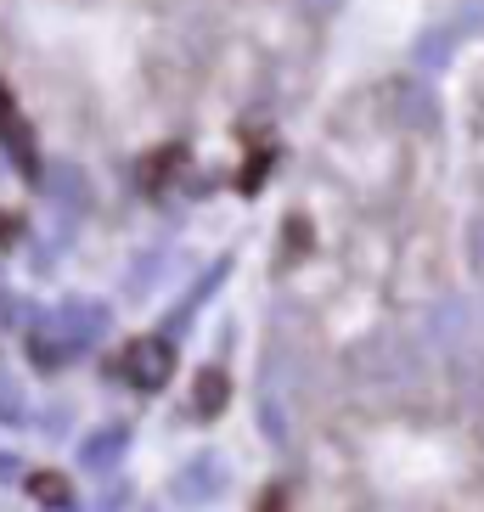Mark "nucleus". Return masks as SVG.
Instances as JSON below:
<instances>
[{"mask_svg": "<svg viewBox=\"0 0 484 512\" xmlns=\"http://www.w3.org/2000/svg\"><path fill=\"white\" fill-rule=\"evenodd\" d=\"M40 186H46V197H51V203H62L68 214L91 203V181H85V169H79V164H68V158L46 164V181H40Z\"/></svg>", "mask_w": 484, "mask_h": 512, "instance_id": "obj_6", "label": "nucleus"}, {"mask_svg": "<svg viewBox=\"0 0 484 512\" xmlns=\"http://www.w3.org/2000/svg\"><path fill=\"white\" fill-rule=\"evenodd\" d=\"M124 451H130V428H124V422H107V428L79 439V462L91 467V473H107Z\"/></svg>", "mask_w": 484, "mask_h": 512, "instance_id": "obj_7", "label": "nucleus"}, {"mask_svg": "<svg viewBox=\"0 0 484 512\" xmlns=\"http://www.w3.org/2000/svg\"><path fill=\"white\" fill-rule=\"evenodd\" d=\"M181 164H186V147H181V141H164L152 158H141V186H147V192H158V186H164V175H169V169H181Z\"/></svg>", "mask_w": 484, "mask_h": 512, "instance_id": "obj_11", "label": "nucleus"}, {"mask_svg": "<svg viewBox=\"0 0 484 512\" xmlns=\"http://www.w3.org/2000/svg\"><path fill=\"white\" fill-rule=\"evenodd\" d=\"M220 490H226V462L214 451H197L192 462L169 479V496L181 501V507H203V501H220Z\"/></svg>", "mask_w": 484, "mask_h": 512, "instance_id": "obj_5", "label": "nucleus"}, {"mask_svg": "<svg viewBox=\"0 0 484 512\" xmlns=\"http://www.w3.org/2000/svg\"><path fill=\"white\" fill-rule=\"evenodd\" d=\"M254 512H288V490H282V484H271V490L259 496V507H254Z\"/></svg>", "mask_w": 484, "mask_h": 512, "instance_id": "obj_19", "label": "nucleus"}, {"mask_svg": "<svg viewBox=\"0 0 484 512\" xmlns=\"http://www.w3.org/2000/svg\"><path fill=\"white\" fill-rule=\"evenodd\" d=\"M17 231H23V220H17V214H0V248H12Z\"/></svg>", "mask_w": 484, "mask_h": 512, "instance_id": "obj_21", "label": "nucleus"}, {"mask_svg": "<svg viewBox=\"0 0 484 512\" xmlns=\"http://www.w3.org/2000/svg\"><path fill=\"white\" fill-rule=\"evenodd\" d=\"M23 417H29V394H23V383L0 366V422H23Z\"/></svg>", "mask_w": 484, "mask_h": 512, "instance_id": "obj_14", "label": "nucleus"}, {"mask_svg": "<svg viewBox=\"0 0 484 512\" xmlns=\"http://www.w3.org/2000/svg\"><path fill=\"white\" fill-rule=\"evenodd\" d=\"M310 248H316V226H310L304 214H288V220H282V259H276V265L288 271V265H299Z\"/></svg>", "mask_w": 484, "mask_h": 512, "instance_id": "obj_10", "label": "nucleus"}, {"mask_svg": "<svg viewBox=\"0 0 484 512\" xmlns=\"http://www.w3.org/2000/svg\"><path fill=\"white\" fill-rule=\"evenodd\" d=\"M451 46H456V34H451V29L423 34V40H417V62H423V68H439V62H451Z\"/></svg>", "mask_w": 484, "mask_h": 512, "instance_id": "obj_15", "label": "nucleus"}, {"mask_svg": "<svg viewBox=\"0 0 484 512\" xmlns=\"http://www.w3.org/2000/svg\"><path fill=\"white\" fill-rule=\"evenodd\" d=\"M0 479H17V456L12 451H0Z\"/></svg>", "mask_w": 484, "mask_h": 512, "instance_id": "obj_22", "label": "nucleus"}, {"mask_svg": "<svg viewBox=\"0 0 484 512\" xmlns=\"http://www.w3.org/2000/svg\"><path fill=\"white\" fill-rule=\"evenodd\" d=\"M46 321L57 327L62 344L79 355V349H91V344H102V338H107V327H113V310H107L102 299H68L57 316H46Z\"/></svg>", "mask_w": 484, "mask_h": 512, "instance_id": "obj_4", "label": "nucleus"}, {"mask_svg": "<svg viewBox=\"0 0 484 512\" xmlns=\"http://www.w3.org/2000/svg\"><path fill=\"white\" fill-rule=\"evenodd\" d=\"M0 147H6V158H12V169L23 175V181H46V164H40V147H34V130H29V119L17 113V102H12V91L0 85Z\"/></svg>", "mask_w": 484, "mask_h": 512, "instance_id": "obj_3", "label": "nucleus"}, {"mask_svg": "<svg viewBox=\"0 0 484 512\" xmlns=\"http://www.w3.org/2000/svg\"><path fill=\"white\" fill-rule=\"evenodd\" d=\"M338 6H344V0H299V12H304V17H316V23L338 17Z\"/></svg>", "mask_w": 484, "mask_h": 512, "instance_id": "obj_18", "label": "nucleus"}, {"mask_svg": "<svg viewBox=\"0 0 484 512\" xmlns=\"http://www.w3.org/2000/svg\"><path fill=\"white\" fill-rule=\"evenodd\" d=\"M226 400H231L226 366H203V372H197V383H192V417L197 422H214L220 411H226Z\"/></svg>", "mask_w": 484, "mask_h": 512, "instance_id": "obj_8", "label": "nucleus"}, {"mask_svg": "<svg viewBox=\"0 0 484 512\" xmlns=\"http://www.w3.org/2000/svg\"><path fill=\"white\" fill-rule=\"evenodd\" d=\"M259 428L271 434V445H288V417H282V400L276 394H259Z\"/></svg>", "mask_w": 484, "mask_h": 512, "instance_id": "obj_16", "label": "nucleus"}, {"mask_svg": "<svg viewBox=\"0 0 484 512\" xmlns=\"http://www.w3.org/2000/svg\"><path fill=\"white\" fill-rule=\"evenodd\" d=\"M124 377H130V389L141 394H158L175 377V344H169L164 332H147V338H130V349L119 355Z\"/></svg>", "mask_w": 484, "mask_h": 512, "instance_id": "obj_1", "label": "nucleus"}, {"mask_svg": "<svg viewBox=\"0 0 484 512\" xmlns=\"http://www.w3.org/2000/svg\"><path fill=\"white\" fill-rule=\"evenodd\" d=\"M271 164H276V147H271V141H248V164L237 169V192L254 197V192H259V181L271 175Z\"/></svg>", "mask_w": 484, "mask_h": 512, "instance_id": "obj_12", "label": "nucleus"}, {"mask_svg": "<svg viewBox=\"0 0 484 512\" xmlns=\"http://www.w3.org/2000/svg\"><path fill=\"white\" fill-rule=\"evenodd\" d=\"M226 271H231V259H220V265H209V271H203V282H197L192 293H186V299H181V310H169V332H175V338H181V332H186V316H192V310H197V304H203V299H209L214 287L226 282ZM169 332H164V338H169Z\"/></svg>", "mask_w": 484, "mask_h": 512, "instance_id": "obj_9", "label": "nucleus"}, {"mask_svg": "<svg viewBox=\"0 0 484 512\" xmlns=\"http://www.w3.org/2000/svg\"><path fill=\"white\" fill-rule=\"evenodd\" d=\"M29 496L62 512V507H74V484L62 479V473H51V467H46V473H29Z\"/></svg>", "mask_w": 484, "mask_h": 512, "instance_id": "obj_13", "label": "nucleus"}, {"mask_svg": "<svg viewBox=\"0 0 484 512\" xmlns=\"http://www.w3.org/2000/svg\"><path fill=\"white\" fill-rule=\"evenodd\" d=\"M158 265H164V254H141V259H136V282H124V287H130V299H147V293H152V282H158Z\"/></svg>", "mask_w": 484, "mask_h": 512, "instance_id": "obj_17", "label": "nucleus"}, {"mask_svg": "<svg viewBox=\"0 0 484 512\" xmlns=\"http://www.w3.org/2000/svg\"><path fill=\"white\" fill-rule=\"evenodd\" d=\"M383 107H389V119L411 136H434L439 130V96L428 91L423 79H394L389 91H383Z\"/></svg>", "mask_w": 484, "mask_h": 512, "instance_id": "obj_2", "label": "nucleus"}, {"mask_svg": "<svg viewBox=\"0 0 484 512\" xmlns=\"http://www.w3.org/2000/svg\"><path fill=\"white\" fill-rule=\"evenodd\" d=\"M124 501H130V490H124V484H113V490L96 501V512H124Z\"/></svg>", "mask_w": 484, "mask_h": 512, "instance_id": "obj_20", "label": "nucleus"}]
</instances>
